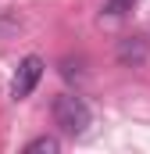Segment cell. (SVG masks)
<instances>
[{"mask_svg": "<svg viewBox=\"0 0 150 154\" xmlns=\"http://www.w3.org/2000/svg\"><path fill=\"white\" fill-rule=\"evenodd\" d=\"M89 118H93V115H89V108H86L82 97H75V93H61V97H54V122H57L68 136L86 133Z\"/></svg>", "mask_w": 150, "mask_h": 154, "instance_id": "6da1fadb", "label": "cell"}, {"mask_svg": "<svg viewBox=\"0 0 150 154\" xmlns=\"http://www.w3.org/2000/svg\"><path fill=\"white\" fill-rule=\"evenodd\" d=\"M39 75H43V61H39L36 54H29L22 65H18V72H14V82H11V93L22 100V97H29L32 90H36Z\"/></svg>", "mask_w": 150, "mask_h": 154, "instance_id": "7a4b0ae2", "label": "cell"}, {"mask_svg": "<svg viewBox=\"0 0 150 154\" xmlns=\"http://www.w3.org/2000/svg\"><path fill=\"white\" fill-rule=\"evenodd\" d=\"M57 151H61V143L54 136H36L32 143H25V154H57Z\"/></svg>", "mask_w": 150, "mask_h": 154, "instance_id": "277c9868", "label": "cell"}, {"mask_svg": "<svg viewBox=\"0 0 150 154\" xmlns=\"http://www.w3.org/2000/svg\"><path fill=\"white\" fill-rule=\"evenodd\" d=\"M132 4H136V0H107L104 7H107L111 14H125V11H132Z\"/></svg>", "mask_w": 150, "mask_h": 154, "instance_id": "5b68a950", "label": "cell"}, {"mask_svg": "<svg viewBox=\"0 0 150 154\" xmlns=\"http://www.w3.org/2000/svg\"><path fill=\"white\" fill-rule=\"evenodd\" d=\"M118 57L125 61V65H140L143 57H147V43L140 36H132V39H122V47H118Z\"/></svg>", "mask_w": 150, "mask_h": 154, "instance_id": "3957f363", "label": "cell"}]
</instances>
